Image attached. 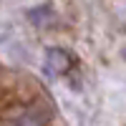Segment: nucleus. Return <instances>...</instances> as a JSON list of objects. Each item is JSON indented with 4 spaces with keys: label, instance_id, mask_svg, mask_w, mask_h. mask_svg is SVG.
<instances>
[{
    "label": "nucleus",
    "instance_id": "2",
    "mask_svg": "<svg viewBox=\"0 0 126 126\" xmlns=\"http://www.w3.org/2000/svg\"><path fill=\"white\" fill-rule=\"evenodd\" d=\"M48 111L46 109H28V111H23L18 116V121H15V126H46L48 124Z\"/></svg>",
    "mask_w": 126,
    "mask_h": 126
},
{
    "label": "nucleus",
    "instance_id": "1",
    "mask_svg": "<svg viewBox=\"0 0 126 126\" xmlns=\"http://www.w3.org/2000/svg\"><path fill=\"white\" fill-rule=\"evenodd\" d=\"M73 68V56L66 48H50L46 53V71L53 76H66Z\"/></svg>",
    "mask_w": 126,
    "mask_h": 126
}]
</instances>
